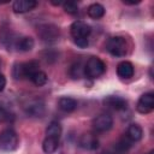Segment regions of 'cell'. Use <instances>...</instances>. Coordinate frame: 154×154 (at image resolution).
<instances>
[{
    "instance_id": "cell-18",
    "label": "cell",
    "mask_w": 154,
    "mask_h": 154,
    "mask_svg": "<svg viewBox=\"0 0 154 154\" xmlns=\"http://www.w3.org/2000/svg\"><path fill=\"white\" fill-rule=\"evenodd\" d=\"M87 13H88V16H89L90 18H93V19H99V18L103 17V14H105V7H103L101 4L95 2V4H91V5L88 7Z\"/></svg>"
},
{
    "instance_id": "cell-25",
    "label": "cell",
    "mask_w": 154,
    "mask_h": 154,
    "mask_svg": "<svg viewBox=\"0 0 154 154\" xmlns=\"http://www.w3.org/2000/svg\"><path fill=\"white\" fill-rule=\"evenodd\" d=\"M73 41H75V43H76L78 47H81V48H85V47L88 46V43H89L88 38H76V40H73Z\"/></svg>"
},
{
    "instance_id": "cell-11",
    "label": "cell",
    "mask_w": 154,
    "mask_h": 154,
    "mask_svg": "<svg viewBox=\"0 0 154 154\" xmlns=\"http://www.w3.org/2000/svg\"><path fill=\"white\" fill-rule=\"evenodd\" d=\"M103 103L113 111H124L128 107V101L122 96L109 95L103 99Z\"/></svg>"
},
{
    "instance_id": "cell-7",
    "label": "cell",
    "mask_w": 154,
    "mask_h": 154,
    "mask_svg": "<svg viewBox=\"0 0 154 154\" xmlns=\"http://www.w3.org/2000/svg\"><path fill=\"white\" fill-rule=\"evenodd\" d=\"M113 126V118L108 113H101L93 119V128L96 132H106Z\"/></svg>"
},
{
    "instance_id": "cell-10",
    "label": "cell",
    "mask_w": 154,
    "mask_h": 154,
    "mask_svg": "<svg viewBox=\"0 0 154 154\" xmlns=\"http://www.w3.org/2000/svg\"><path fill=\"white\" fill-rule=\"evenodd\" d=\"M78 144L81 148L87 149V150H95L99 147V140L96 137V135H94L93 132H85L83 134L79 140H78Z\"/></svg>"
},
{
    "instance_id": "cell-27",
    "label": "cell",
    "mask_w": 154,
    "mask_h": 154,
    "mask_svg": "<svg viewBox=\"0 0 154 154\" xmlns=\"http://www.w3.org/2000/svg\"><path fill=\"white\" fill-rule=\"evenodd\" d=\"M102 154H116L114 152H112V150H107V152H103Z\"/></svg>"
},
{
    "instance_id": "cell-1",
    "label": "cell",
    "mask_w": 154,
    "mask_h": 154,
    "mask_svg": "<svg viewBox=\"0 0 154 154\" xmlns=\"http://www.w3.org/2000/svg\"><path fill=\"white\" fill-rule=\"evenodd\" d=\"M106 71L105 63L97 57H90L84 64V76L89 78L101 77Z\"/></svg>"
},
{
    "instance_id": "cell-28",
    "label": "cell",
    "mask_w": 154,
    "mask_h": 154,
    "mask_svg": "<svg viewBox=\"0 0 154 154\" xmlns=\"http://www.w3.org/2000/svg\"><path fill=\"white\" fill-rule=\"evenodd\" d=\"M148 154H153V152H149V153H148Z\"/></svg>"
},
{
    "instance_id": "cell-16",
    "label": "cell",
    "mask_w": 154,
    "mask_h": 154,
    "mask_svg": "<svg viewBox=\"0 0 154 154\" xmlns=\"http://www.w3.org/2000/svg\"><path fill=\"white\" fill-rule=\"evenodd\" d=\"M132 142H137L142 138L143 136V130L142 128L138 125V124H130L128 130H126V134H125Z\"/></svg>"
},
{
    "instance_id": "cell-15",
    "label": "cell",
    "mask_w": 154,
    "mask_h": 154,
    "mask_svg": "<svg viewBox=\"0 0 154 154\" xmlns=\"http://www.w3.org/2000/svg\"><path fill=\"white\" fill-rule=\"evenodd\" d=\"M58 107L63 111V112H66V113H70V112H73L77 107V101L72 97H69V96H63L59 99L58 101Z\"/></svg>"
},
{
    "instance_id": "cell-5",
    "label": "cell",
    "mask_w": 154,
    "mask_h": 154,
    "mask_svg": "<svg viewBox=\"0 0 154 154\" xmlns=\"http://www.w3.org/2000/svg\"><path fill=\"white\" fill-rule=\"evenodd\" d=\"M23 109H24V112L29 117H34V118H41L46 113V106H45V103L41 100H37V99L28 100L24 103Z\"/></svg>"
},
{
    "instance_id": "cell-9",
    "label": "cell",
    "mask_w": 154,
    "mask_h": 154,
    "mask_svg": "<svg viewBox=\"0 0 154 154\" xmlns=\"http://www.w3.org/2000/svg\"><path fill=\"white\" fill-rule=\"evenodd\" d=\"M137 111L141 114H148L153 111L154 108V94L152 91L143 94L138 101H137V106H136Z\"/></svg>"
},
{
    "instance_id": "cell-22",
    "label": "cell",
    "mask_w": 154,
    "mask_h": 154,
    "mask_svg": "<svg viewBox=\"0 0 154 154\" xmlns=\"http://www.w3.org/2000/svg\"><path fill=\"white\" fill-rule=\"evenodd\" d=\"M70 75L72 76V78H82V77L84 76V65H83L81 61L75 63V64L71 66Z\"/></svg>"
},
{
    "instance_id": "cell-12",
    "label": "cell",
    "mask_w": 154,
    "mask_h": 154,
    "mask_svg": "<svg viewBox=\"0 0 154 154\" xmlns=\"http://www.w3.org/2000/svg\"><path fill=\"white\" fill-rule=\"evenodd\" d=\"M37 2L34 0H16L12 5V8L16 13H25L36 7Z\"/></svg>"
},
{
    "instance_id": "cell-13",
    "label": "cell",
    "mask_w": 154,
    "mask_h": 154,
    "mask_svg": "<svg viewBox=\"0 0 154 154\" xmlns=\"http://www.w3.org/2000/svg\"><path fill=\"white\" fill-rule=\"evenodd\" d=\"M134 65L130 63V61H122L118 64L117 66V73L120 78L123 79H128V78H131L134 76Z\"/></svg>"
},
{
    "instance_id": "cell-17",
    "label": "cell",
    "mask_w": 154,
    "mask_h": 154,
    "mask_svg": "<svg viewBox=\"0 0 154 154\" xmlns=\"http://www.w3.org/2000/svg\"><path fill=\"white\" fill-rule=\"evenodd\" d=\"M59 147V140L54 137H46L42 143V149L46 154H53Z\"/></svg>"
},
{
    "instance_id": "cell-21",
    "label": "cell",
    "mask_w": 154,
    "mask_h": 154,
    "mask_svg": "<svg viewBox=\"0 0 154 154\" xmlns=\"http://www.w3.org/2000/svg\"><path fill=\"white\" fill-rule=\"evenodd\" d=\"M47 79H48V77H47V75L43 72V71H37L36 73H34L32 76H31V78H30V81L35 84V85H37V87H42V85H45L46 83H47Z\"/></svg>"
},
{
    "instance_id": "cell-2",
    "label": "cell",
    "mask_w": 154,
    "mask_h": 154,
    "mask_svg": "<svg viewBox=\"0 0 154 154\" xmlns=\"http://www.w3.org/2000/svg\"><path fill=\"white\" fill-rule=\"evenodd\" d=\"M37 71H40L38 63L36 60H30L26 63L16 64L13 67V76L14 78H23V77L31 78V76Z\"/></svg>"
},
{
    "instance_id": "cell-8",
    "label": "cell",
    "mask_w": 154,
    "mask_h": 154,
    "mask_svg": "<svg viewBox=\"0 0 154 154\" xmlns=\"http://www.w3.org/2000/svg\"><path fill=\"white\" fill-rule=\"evenodd\" d=\"M70 32H71L73 40H76V38H88V36L91 32V29L85 22L75 20L70 26Z\"/></svg>"
},
{
    "instance_id": "cell-24",
    "label": "cell",
    "mask_w": 154,
    "mask_h": 154,
    "mask_svg": "<svg viewBox=\"0 0 154 154\" xmlns=\"http://www.w3.org/2000/svg\"><path fill=\"white\" fill-rule=\"evenodd\" d=\"M12 118H13V116H12V114H11L8 111H6L5 108L0 107V123H6V122H10Z\"/></svg>"
},
{
    "instance_id": "cell-3",
    "label": "cell",
    "mask_w": 154,
    "mask_h": 154,
    "mask_svg": "<svg viewBox=\"0 0 154 154\" xmlns=\"http://www.w3.org/2000/svg\"><path fill=\"white\" fill-rule=\"evenodd\" d=\"M19 138L14 130L12 129H4L0 131V148L6 152L14 150L18 147Z\"/></svg>"
},
{
    "instance_id": "cell-4",
    "label": "cell",
    "mask_w": 154,
    "mask_h": 154,
    "mask_svg": "<svg viewBox=\"0 0 154 154\" xmlns=\"http://www.w3.org/2000/svg\"><path fill=\"white\" fill-rule=\"evenodd\" d=\"M106 49L113 57H124L128 52L126 40L122 36H113L107 41Z\"/></svg>"
},
{
    "instance_id": "cell-23",
    "label": "cell",
    "mask_w": 154,
    "mask_h": 154,
    "mask_svg": "<svg viewBox=\"0 0 154 154\" xmlns=\"http://www.w3.org/2000/svg\"><path fill=\"white\" fill-rule=\"evenodd\" d=\"M63 7H64L65 12L69 13V14H76V13L78 12V5H77V2H75V1L64 2V4H63Z\"/></svg>"
},
{
    "instance_id": "cell-20",
    "label": "cell",
    "mask_w": 154,
    "mask_h": 154,
    "mask_svg": "<svg viewBox=\"0 0 154 154\" xmlns=\"http://www.w3.org/2000/svg\"><path fill=\"white\" fill-rule=\"evenodd\" d=\"M60 135H61V125L58 122H52L46 129V137H54L59 140Z\"/></svg>"
},
{
    "instance_id": "cell-6",
    "label": "cell",
    "mask_w": 154,
    "mask_h": 154,
    "mask_svg": "<svg viewBox=\"0 0 154 154\" xmlns=\"http://www.w3.org/2000/svg\"><path fill=\"white\" fill-rule=\"evenodd\" d=\"M37 35L45 42H53V41L58 40L60 31H59V28L54 24H43V25L38 26Z\"/></svg>"
},
{
    "instance_id": "cell-26",
    "label": "cell",
    "mask_w": 154,
    "mask_h": 154,
    "mask_svg": "<svg viewBox=\"0 0 154 154\" xmlns=\"http://www.w3.org/2000/svg\"><path fill=\"white\" fill-rule=\"evenodd\" d=\"M6 87V78L2 73H0V91H2Z\"/></svg>"
},
{
    "instance_id": "cell-14",
    "label": "cell",
    "mask_w": 154,
    "mask_h": 154,
    "mask_svg": "<svg viewBox=\"0 0 154 154\" xmlns=\"http://www.w3.org/2000/svg\"><path fill=\"white\" fill-rule=\"evenodd\" d=\"M132 141L126 136V135H124L123 137H120L117 142H116V144H114V153L116 154H125L130 148H131V146H132Z\"/></svg>"
},
{
    "instance_id": "cell-19",
    "label": "cell",
    "mask_w": 154,
    "mask_h": 154,
    "mask_svg": "<svg viewBox=\"0 0 154 154\" xmlns=\"http://www.w3.org/2000/svg\"><path fill=\"white\" fill-rule=\"evenodd\" d=\"M34 45H35L34 40L31 37H29V36H23V37L18 38L17 42H16V47L19 51H22V52H29V51H31L34 48Z\"/></svg>"
}]
</instances>
